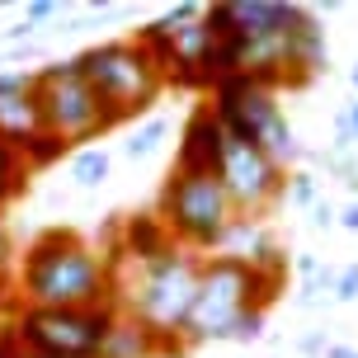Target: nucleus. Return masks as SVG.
<instances>
[{
  "label": "nucleus",
  "instance_id": "obj_13",
  "mask_svg": "<svg viewBox=\"0 0 358 358\" xmlns=\"http://www.w3.org/2000/svg\"><path fill=\"white\" fill-rule=\"evenodd\" d=\"M48 132L43 123V104H38V90L34 94H0V137L24 156V146H34L38 137Z\"/></svg>",
  "mask_w": 358,
  "mask_h": 358
},
{
  "label": "nucleus",
  "instance_id": "obj_25",
  "mask_svg": "<svg viewBox=\"0 0 358 358\" xmlns=\"http://www.w3.org/2000/svg\"><path fill=\"white\" fill-rule=\"evenodd\" d=\"M52 15H57L52 0H34V5L24 10V19H29V24H43V19H52Z\"/></svg>",
  "mask_w": 358,
  "mask_h": 358
},
{
  "label": "nucleus",
  "instance_id": "obj_11",
  "mask_svg": "<svg viewBox=\"0 0 358 358\" xmlns=\"http://www.w3.org/2000/svg\"><path fill=\"white\" fill-rule=\"evenodd\" d=\"M170 250H179L170 227L161 222V213H127L123 227H118V255L113 259H132L137 268L165 259Z\"/></svg>",
  "mask_w": 358,
  "mask_h": 358
},
{
  "label": "nucleus",
  "instance_id": "obj_29",
  "mask_svg": "<svg viewBox=\"0 0 358 358\" xmlns=\"http://www.w3.org/2000/svg\"><path fill=\"white\" fill-rule=\"evenodd\" d=\"M325 358H358V349H354V344H330Z\"/></svg>",
  "mask_w": 358,
  "mask_h": 358
},
{
  "label": "nucleus",
  "instance_id": "obj_3",
  "mask_svg": "<svg viewBox=\"0 0 358 358\" xmlns=\"http://www.w3.org/2000/svg\"><path fill=\"white\" fill-rule=\"evenodd\" d=\"M198 278H203V259L194 250H170L165 259L137 268L123 311L142 321L170 354H184V325L198 302Z\"/></svg>",
  "mask_w": 358,
  "mask_h": 358
},
{
  "label": "nucleus",
  "instance_id": "obj_8",
  "mask_svg": "<svg viewBox=\"0 0 358 358\" xmlns=\"http://www.w3.org/2000/svg\"><path fill=\"white\" fill-rule=\"evenodd\" d=\"M38 104H43L48 132H57L62 142H71V146L99 137L108 127H118V113L94 94V85L80 76L76 57L38 66Z\"/></svg>",
  "mask_w": 358,
  "mask_h": 358
},
{
  "label": "nucleus",
  "instance_id": "obj_30",
  "mask_svg": "<svg viewBox=\"0 0 358 358\" xmlns=\"http://www.w3.org/2000/svg\"><path fill=\"white\" fill-rule=\"evenodd\" d=\"M10 255H15L10 250V231H5V222H0V268L10 264Z\"/></svg>",
  "mask_w": 358,
  "mask_h": 358
},
{
  "label": "nucleus",
  "instance_id": "obj_32",
  "mask_svg": "<svg viewBox=\"0 0 358 358\" xmlns=\"http://www.w3.org/2000/svg\"><path fill=\"white\" fill-rule=\"evenodd\" d=\"M5 321H10V316H0V335H5Z\"/></svg>",
  "mask_w": 358,
  "mask_h": 358
},
{
  "label": "nucleus",
  "instance_id": "obj_6",
  "mask_svg": "<svg viewBox=\"0 0 358 358\" xmlns=\"http://www.w3.org/2000/svg\"><path fill=\"white\" fill-rule=\"evenodd\" d=\"M76 62H80V76L94 85V94L118 113V123L151 113V104L165 90V71L156 66V57L146 52L137 38L94 43L85 52H76Z\"/></svg>",
  "mask_w": 358,
  "mask_h": 358
},
{
  "label": "nucleus",
  "instance_id": "obj_33",
  "mask_svg": "<svg viewBox=\"0 0 358 358\" xmlns=\"http://www.w3.org/2000/svg\"><path fill=\"white\" fill-rule=\"evenodd\" d=\"M29 358H34V354H29Z\"/></svg>",
  "mask_w": 358,
  "mask_h": 358
},
{
  "label": "nucleus",
  "instance_id": "obj_14",
  "mask_svg": "<svg viewBox=\"0 0 358 358\" xmlns=\"http://www.w3.org/2000/svg\"><path fill=\"white\" fill-rule=\"evenodd\" d=\"M161 354H170V349H165V344L156 340V335H151L142 321H132V316L123 311L99 358H161Z\"/></svg>",
  "mask_w": 358,
  "mask_h": 358
},
{
  "label": "nucleus",
  "instance_id": "obj_28",
  "mask_svg": "<svg viewBox=\"0 0 358 358\" xmlns=\"http://www.w3.org/2000/svg\"><path fill=\"white\" fill-rule=\"evenodd\" d=\"M325 349H330V344H325L321 335H306L302 340V354H325Z\"/></svg>",
  "mask_w": 358,
  "mask_h": 358
},
{
  "label": "nucleus",
  "instance_id": "obj_18",
  "mask_svg": "<svg viewBox=\"0 0 358 358\" xmlns=\"http://www.w3.org/2000/svg\"><path fill=\"white\" fill-rule=\"evenodd\" d=\"M66 151H71V142H62L57 132H43V137H38L34 146H24V165H29V170H43V165L62 161Z\"/></svg>",
  "mask_w": 358,
  "mask_h": 358
},
{
  "label": "nucleus",
  "instance_id": "obj_22",
  "mask_svg": "<svg viewBox=\"0 0 358 358\" xmlns=\"http://www.w3.org/2000/svg\"><path fill=\"white\" fill-rule=\"evenodd\" d=\"M335 302H358V264L340 268V283H335Z\"/></svg>",
  "mask_w": 358,
  "mask_h": 358
},
{
  "label": "nucleus",
  "instance_id": "obj_19",
  "mask_svg": "<svg viewBox=\"0 0 358 358\" xmlns=\"http://www.w3.org/2000/svg\"><path fill=\"white\" fill-rule=\"evenodd\" d=\"M287 198H292L297 208H316V203H321V198H316V175H306V170L287 175Z\"/></svg>",
  "mask_w": 358,
  "mask_h": 358
},
{
  "label": "nucleus",
  "instance_id": "obj_16",
  "mask_svg": "<svg viewBox=\"0 0 358 358\" xmlns=\"http://www.w3.org/2000/svg\"><path fill=\"white\" fill-rule=\"evenodd\" d=\"M24 184H29V165H24V156H19L15 146L0 137V208H5Z\"/></svg>",
  "mask_w": 358,
  "mask_h": 358
},
{
  "label": "nucleus",
  "instance_id": "obj_7",
  "mask_svg": "<svg viewBox=\"0 0 358 358\" xmlns=\"http://www.w3.org/2000/svg\"><path fill=\"white\" fill-rule=\"evenodd\" d=\"M213 108H217V118H222L231 142L259 146L278 165L302 156V146L292 137V123L278 108V94L264 80H255V76H227L222 85H213Z\"/></svg>",
  "mask_w": 358,
  "mask_h": 358
},
{
  "label": "nucleus",
  "instance_id": "obj_5",
  "mask_svg": "<svg viewBox=\"0 0 358 358\" xmlns=\"http://www.w3.org/2000/svg\"><path fill=\"white\" fill-rule=\"evenodd\" d=\"M123 316L118 302L104 306H19L10 316L15 340L34 358H99L113 325Z\"/></svg>",
  "mask_w": 358,
  "mask_h": 358
},
{
  "label": "nucleus",
  "instance_id": "obj_2",
  "mask_svg": "<svg viewBox=\"0 0 358 358\" xmlns=\"http://www.w3.org/2000/svg\"><path fill=\"white\" fill-rule=\"evenodd\" d=\"M15 287L24 306H104L118 302L113 264L71 227H48L24 245Z\"/></svg>",
  "mask_w": 358,
  "mask_h": 358
},
{
  "label": "nucleus",
  "instance_id": "obj_9",
  "mask_svg": "<svg viewBox=\"0 0 358 358\" xmlns=\"http://www.w3.org/2000/svg\"><path fill=\"white\" fill-rule=\"evenodd\" d=\"M222 184H227V194H231L236 213L241 217H259L273 203V198L287 194V175L283 165L273 161L268 151H259V146L250 142H231V151H227V161H222Z\"/></svg>",
  "mask_w": 358,
  "mask_h": 358
},
{
  "label": "nucleus",
  "instance_id": "obj_26",
  "mask_svg": "<svg viewBox=\"0 0 358 358\" xmlns=\"http://www.w3.org/2000/svg\"><path fill=\"white\" fill-rule=\"evenodd\" d=\"M297 273H302V278H316V273H321V264H316V255H297Z\"/></svg>",
  "mask_w": 358,
  "mask_h": 358
},
{
  "label": "nucleus",
  "instance_id": "obj_23",
  "mask_svg": "<svg viewBox=\"0 0 358 358\" xmlns=\"http://www.w3.org/2000/svg\"><path fill=\"white\" fill-rule=\"evenodd\" d=\"M335 222H340V213H335L330 203H316V208H311V227H316V231H325V227H335Z\"/></svg>",
  "mask_w": 358,
  "mask_h": 358
},
{
  "label": "nucleus",
  "instance_id": "obj_17",
  "mask_svg": "<svg viewBox=\"0 0 358 358\" xmlns=\"http://www.w3.org/2000/svg\"><path fill=\"white\" fill-rule=\"evenodd\" d=\"M165 137H170V123L151 113V118H146V123H142V127H137V132H132V137L123 142V151L132 156V161H142V156H151V151H156V146H161Z\"/></svg>",
  "mask_w": 358,
  "mask_h": 358
},
{
  "label": "nucleus",
  "instance_id": "obj_15",
  "mask_svg": "<svg viewBox=\"0 0 358 358\" xmlns=\"http://www.w3.org/2000/svg\"><path fill=\"white\" fill-rule=\"evenodd\" d=\"M108 170H113V156H108L104 146H80V151H71V179L80 184V189L104 184Z\"/></svg>",
  "mask_w": 358,
  "mask_h": 358
},
{
  "label": "nucleus",
  "instance_id": "obj_31",
  "mask_svg": "<svg viewBox=\"0 0 358 358\" xmlns=\"http://www.w3.org/2000/svg\"><path fill=\"white\" fill-rule=\"evenodd\" d=\"M349 85H354V90H358V62H354V71H349Z\"/></svg>",
  "mask_w": 358,
  "mask_h": 358
},
{
  "label": "nucleus",
  "instance_id": "obj_21",
  "mask_svg": "<svg viewBox=\"0 0 358 358\" xmlns=\"http://www.w3.org/2000/svg\"><path fill=\"white\" fill-rule=\"evenodd\" d=\"M38 71H0V94H34Z\"/></svg>",
  "mask_w": 358,
  "mask_h": 358
},
{
  "label": "nucleus",
  "instance_id": "obj_27",
  "mask_svg": "<svg viewBox=\"0 0 358 358\" xmlns=\"http://www.w3.org/2000/svg\"><path fill=\"white\" fill-rule=\"evenodd\" d=\"M340 227H344V231H358V198H354V203H344V213H340Z\"/></svg>",
  "mask_w": 358,
  "mask_h": 358
},
{
  "label": "nucleus",
  "instance_id": "obj_4",
  "mask_svg": "<svg viewBox=\"0 0 358 358\" xmlns=\"http://www.w3.org/2000/svg\"><path fill=\"white\" fill-rule=\"evenodd\" d=\"M156 213L170 227L179 250H227V236L236 231V213L227 184L217 175H165L161 198H156Z\"/></svg>",
  "mask_w": 358,
  "mask_h": 358
},
{
  "label": "nucleus",
  "instance_id": "obj_1",
  "mask_svg": "<svg viewBox=\"0 0 358 358\" xmlns=\"http://www.w3.org/2000/svg\"><path fill=\"white\" fill-rule=\"evenodd\" d=\"M283 278L255 268L241 255H208L203 278H198V302L184 325V349L189 344H250L264 335V311L278 297Z\"/></svg>",
  "mask_w": 358,
  "mask_h": 358
},
{
  "label": "nucleus",
  "instance_id": "obj_10",
  "mask_svg": "<svg viewBox=\"0 0 358 358\" xmlns=\"http://www.w3.org/2000/svg\"><path fill=\"white\" fill-rule=\"evenodd\" d=\"M231 151V137L217 118L213 104H194V113L179 127V146H175V175H222V161Z\"/></svg>",
  "mask_w": 358,
  "mask_h": 358
},
{
  "label": "nucleus",
  "instance_id": "obj_12",
  "mask_svg": "<svg viewBox=\"0 0 358 358\" xmlns=\"http://www.w3.org/2000/svg\"><path fill=\"white\" fill-rule=\"evenodd\" d=\"M316 71H325V34L311 10H297V19L283 38V76L287 85H302L306 76Z\"/></svg>",
  "mask_w": 358,
  "mask_h": 358
},
{
  "label": "nucleus",
  "instance_id": "obj_20",
  "mask_svg": "<svg viewBox=\"0 0 358 358\" xmlns=\"http://www.w3.org/2000/svg\"><path fill=\"white\" fill-rule=\"evenodd\" d=\"M358 142V99L340 113V123H335V156H344L349 146Z\"/></svg>",
  "mask_w": 358,
  "mask_h": 358
},
{
  "label": "nucleus",
  "instance_id": "obj_24",
  "mask_svg": "<svg viewBox=\"0 0 358 358\" xmlns=\"http://www.w3.org/2000/svg\"><path fill=\"white\" fill-rule=\"evenodd\" d=\"M0 358H29V354H24V344L15 340V330H10V321H5V335H0Z\"/></svg>",
  "mask_w": 358,
  "mask_h": 358
}]
</instances>
